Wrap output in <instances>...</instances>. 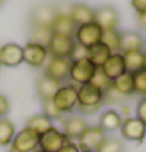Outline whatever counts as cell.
I'll return each mask as SVG.
<instances>
[{
    "label": "cell",
    "mask_w": 146,
    "mask_h": 152,
    "mask_svg": "<svg viewBox=\"0 0 146 152\" xmlns=\"http://www.w3.org/2000/svg\"><path fill=\"white\" fill-rule=\"evenodd\" d=\"M104 105V91L91 83L77 86V111L80 115H96Z\"/></svg>",
    "instance_id": "cell-1"
},
{
    "label": "cell",
    "mask_w": 146,
    "mask_h": 152,
    "mask_svg": "<svg viewBox=\"0 0 146 152\" xmlns=\"http://www.w3.org/2000/svg\"><path fill=\"white\" fill-rule=\"evenodd\" d=\"M50 100L61 118L72 115L77 110V86L71 82L61 83Z\"/></svg>",
    "instance_id": "cell-2"
},
{
    "label": "cell",
    "mask_w": 146,
    "mask_h": 152,
    "mask_svg": "<svg viewBox=\"0 0 146 152\" xmlns=\"http://www.w3.org/2000/svg\"><path fill=\"white\" fill-rule=\"evenodd\" d=\"M98 67L94 66L88 58H79V60H71V67H69V78L68 82L74 83L76 86L90 83Z\"/></svg>",
    "instance_id": "cell-3"
},
{
    "label": "cell",
    "mask_w": 146,
    "mask_h": 152,
    "mask_svg": "<svg viewBox=\"0 0 146 152\" xmlns=\"http://www.w3.org/2000/svg\"><path fill=\"white\" fill-rule=\"evenodd\" d=\"M39 146V135L29 127H22L16 132L13 141L8 146L10 152H33Z\"/></svg>",
    "instance_id": "cell-4"
},
{
    "label": "cell",
    "mask_w": 146,
    "mask_h": 152,
    "mask_svg": "<svg viewBox=\"0 0 146 152\" xmlns=\"http://www.w3.org/2000/svg\"><path fill=\"white\" fill-rule=\"evenodd\" d=\"M102 28L96 24V22H90V24H83L79 25L76 31H74V41L79 46L90 49L93 46H96L98 42H101L102 39Z\"/></svg>",
    "instance_id": "cell-5"
},
{
    "label": "cell",
    "mask_w": 146,
    "mask_h": 152,
    "mask_svg": "<svg viewBox=\"0 0 146 152\" xmlns=\"http://www.w3.org/2000/svg\"><path fill=\"white\" fill-rule=\"evenodd\" d=\"M69 67H71V60L69 58H57V57H49V60L44 64V72L43 74L52 78L58 83H65L69 78Z\"/></svg>",
    "instance_id": "cell-6"
},
{
    "label": "cell",
    "mask_w": 146,
    "mask_h": 152,
    "mask_svg": "<svg viewBox=\"0 0 146 152\" xmlns=\"http://www.w3.org/2000/svg\"><path fill=\"white\" fill-rule=\"evenodd\" d=\"M76 41L72 36H65V35H52L50 41L47 44V52L49 57H57V58H69L76 49Z\"/></svg>",
    "instance_id": "cell-7"
},
{
    "label": "cell",
    "mask_w": 146,
    "mask_h": 152,
    "mask_svg": "<svg viewBox=\"0 0 146 152\" xmlns=\"http://www.w3.org/2000/svg\"><path fill=\"white\" fill-rule=\"evenodd\" d=\"M22 52H24V63L35 69L44 67L46 61L49 60L47 47L33 41H27L25 46H22Z\"/></svg>",
    "instance_id": "cell-8"
},
{
    "label": "cell",
    "mask_w": 146,
    "mask_h": 152,
    "mask_svg": "<svg viewBox=\"0 0 146 152\" xmlns=\"http://www.w3.org/2000/svg\"><path fill=\"white\" fill-rule=\"evenodd\" d=\"M105 138H107V133L99 126H88L76 143L80 151H98Z\"/></svg>",
    "instance_id": "cell-9"
},
{
    "label": "cell",
    "mask_w": 146,
    "mask_h": 152,
    "mask_svg": "<svg viewBox=\"0 0 146 152\" xmlns=\"http://www.w3.org/2000/svg\"><path fill=\"white\" fill-rule=\"evenodd\" d=\"M68 141V137L63 133L60 127H52L43 135H39V146L38 149L44 152H58Z\"/></svg>",
    "instance_id": "cell-10"
},
{
    "label": "cell",
    "mask_w": 146,
    "mask_h": 152,
    "mask_svg": "<svg viewBox=\"0 0 146 152\" xmlns=\"http://www.w3.org/2000/svg\"><path fill=\"white\" fill-rule=\"evenodd\" d=\"M61 124H63V127H61V130H63V133L68 137V140H71V141H77L79 137L85 132V129L90 126V124L87 122V119L83 118V115H68L65 116L63 119H61Z\"/></svg>",
    "instance_id": "cell-11"
},
{
    "label": "cell",
    "mask_w": 146,
    "mask_h": 152,
    "mask_svg": "<svg viewBox=\"0 0 146 152\" xmlns=\"http://www.w3.org/2000/svg\"><path fill=\"white\" fill-rule=\"evenodd\" d=\"M120 130H121V135L124 137V140L142 144L146 137V124L143 121H140L137 116H132L129 119L123 121Z\"/></svg>",
    "instance_id": "cell-12"
},
{
    "label": "cell",
    "mask_w": 146,
    "mask_h": 152,
    "mask_svg": "<svg viewBox=\"0 0 146 152\" xmlns=\"http://www.w3.org/2000/svg\"><path fill=\"white\" fill-rule=\"evenodd\" d=\"M24 63V52L22 46L16 42H7L0 47V66L18 67Z\"/></svg>",
    "instance_id": "cell-13"
},
{
    "label": "cell",
    "mask_w": 146,
    "mask_h": 152,
    "mask_svg": "<svg viewBox=\"0 0 146 152\" xmlns=\"http://www.w3.org/2000/svg\"><path fill=\"white\" fill-rule=\"evenodd\" d=\"M94 22L101 27L102 30H110V28H116L120 24V14L115 7L105 5L98 10H94Z\"/></svg>",
    "instance_id": "cell-14"
},
{
    "label": "cell",
    "mask_w": 146,
    "mask_h": 152,
    "mask_svg": "<svg viewBox=\"0 0 146 152\" xmlns=\"http://www.w3.org/2000/svg\"><path fill=\"white\" fill-rule=\"evenodd\" d=\"M55 16H57V13H55V8L52 3H41L33 8L30 20H32V25L35 27H52Z\"/></svg>",
    "instance_id": "cell-15"
},
{
    "label": "cell",
    "mask_w": 146,
    "mask_h": 152,
    "mask_svg": "<svg viewBox=\"0 0 146 152\" xmlns=\"http://www.w3.org/2000/svg\"><path fill=\"white\" fill-rule=\"evenodd\" d=\"M101 71L107 75L110 80H115L116 77L123 75L126 72V66H124V58H123L121 52H113L110 55V58L102 64V67H99Z\"/></svg>",
    "instance_id": "cell-16"
},
{
    "label": "cell",
    "mask_w": 146,
    "mask_h": 152,
    "mask_svg": "<svg viewBox=\"0 0 146 152\" xmlns=\"http://www.w3.org/2000/svg\"><path fill=\"white\" fill-rule=\"evenodd\" d=\"M145 46L143 36L137 31H123L121 33V39H120V52H131V50H142Z\"/></svg>",
    "instance_id": "cell-17"
},
{
    "label": "cell",
    "mask_w": 146,
    "mask_h": 152,
    "mask_svg": "<svg viewBox=\"0 0 146 152\" xmlns=\"http://www.w3.org/2000/svg\"><path fill=\"white\" fill-rule=\"evenodd\" d=\"M60 85H61V83L46 77L44 74L39 77L38 82H36V94H38V97L41 99V102L52 99L54 94L57 93V89L60 88Z\"/></svg>",
    "instance_id": "cell-18"
},
{
    "label": "cell",
    "mask_w": 146,
    "mask_h": 152,
    "mask_svg": "<svg viewBox=\"0 0 146 152\" xmlns=\"http://www.w3.org/2000/svg\"><path fill=\"white\" fill-rule=\"evenodd\" d=\"M121 124H123V119H121V116H120V113H118L116 110H105L99 116V124L98 126L107 133V132L120 130Z\"/></svg>",
    "instance_id": "cell-19"
},
{
    "label": "cell",
    "mask_w": 146,
    "mask_h": 152,
    "mask_svg": "<svg viewBox=\"0 0 146 152\" xmlns=\"http://www.w3.org/2000/svg\"><path fill=\"white\" fill-rule=\"evenodd\" d=\"M71 19L74 20V24L77 27L94 22V10L90 8L85 3H74L72 5V11H71Z\"/></svg>",
    "instance_id": "cell-20"
},
{
    "label": "cell",
    "mask_w": 146,
    "mask_h": 152,
    "mask_svg": "<svg viewBox=\"0 0 146 152\" xmlns=\"http://www.w3.org/2000/svg\"><path fill=\"white\" fill-rule=\"evenodd\" d=\"M123 58H124L126 72L135 74V72L142 71L145 67V52L143 50H131V52H124L123 53Z\"/></svg>",
    "instance_id": "cell-21"
},
{
    "label": "cell",
    "mask_w": 146,
    "mask_h": 152,
    "mask_svg": "<svg viewBox=\"0 0 146 152\" xmlns=\"http://www.w3.org/2000/svg\"><path fill=\"white\" fill-rule=\"evenodd\" d=\"M112 88L116 89L120 94H123L124 97L135 94V88H134V74L131 72H124L123 75L116 77L115 80H112Z\"/></svg>",
    "instance_id": "cell-22"
},
{
    "label": "cell",
    "mask_w": 146,
    "mask_h": 152,
    "mask_svg": "<svg viewBox=\"0 0 146 152\" xmlns=\"http://www.w3.org/2000/svg\"><path fill=\"white\" fill-rule=\"evenodd\" d=\"M50 28H52V31L55 35L74 36V31L77 28V25L74 24V20L71 19V16H55Z\"/></svg>",
    "instance_id": "cell-23"
},
{
    "label": "cell",
    "mask_w": 146,
    "mask_h": 152,
    "mask_svg": "<svg viewBox=\"0 0 146 152\" xmlns=\"http://www.w3.org/2000/svg\"><path fill=\"white\" fill-rule=\"evenodd\" d=\"M54 126H55L54 119H50V118L47 115H44L43 111H41V113L33 115L30 119L27 121V124H25V127L32 129V130L36 132L38 135H43L44 132H47L49 129H52Z\"/></svg>",
    "instance_id": "cell-24"
},
{
    "label": "cell",
    "mask_w": 146,
    "mask_h": 152,
    "mask_svg": "<svg viewBox=\"0 0 146 152\" xmlns=\"http://www.w3.org/2000/svg\"><path fill=\"white\" fill-rule=\"evenodd\" d=\"M113 53L112 50L105 46L104 42H98L96 46L88 49V60L96 66V67H102V64L110 58V55Z\"/></svg>",
    "instance_id": "cell-25"
},
{
    "label": "cell",
    "mask_w": 146,
    "mask_h": 152,
    "mask_svg": "<svg viewBox=\"0 0 146 152\" xmlns=\"http://www.w3.org/2000/svg\"><path fill=\"white\" fill-rule=\"evenodd\" d=\"M16 126L8 118H0V148H8L16 135Z\"/></svg>",
    "instance_id": "cell-26"
},
{
    "label": "cell",
    "mask_w": 146,
    "mask_h": 152,
    "mask_svg": "<svg viewBox=\"0 0 146 152\" xmlns=\"http://www.w3.org/2000/svg\"><path fill=\"white\" fill-rule=\"evenodd\" d=\"M54 31L50 27H35L32 25V30H30V39L29 41H33V42H38V44H43V46L47 47V44L52 38Z\"/></svg>",
    "instance_id": "cell-27"
},
{
    "label": "cell",
    "mask_w": 146,
    "mask_h": 152,
    "mask_svg": "<svg viewBox=\"0 0 146 152\" xmlns=\"http://www.w3.org/2000/svg\"><path fill=\"white\" fill-rule=\"evenodd\" d=\"M120 39H121V33L116 28H110V30L102 31V39H101V42H104L112 52H120Z\"/></svg>",
    "instance_id": "cell-28"
},
{
    "label": "cell",
    "mask_w": 146,
    "mask_h": 152,
    "mask_svg": "<svg viewBox=\"0 0 146 152\" xmlns=\"http://www.w3.org/2000/svg\"><path fill=\"white\" fill-rule=\"evenodd\" d=\"M90 83H91L93 86L99 88L101 91H107V89L112 86V80L99 69V67H98V71L94 72V75H93V78H91V82H90Z\"/></svg>",
    "instance_id": "cell-29"
},
{
    "label": "cell",
    "mask_w": 146,
    "mask_h": 152,
    "mask_svg": "<svg viewBox=\"0 0 146 152\" xmlns=\"http://www.w3.org/2000/svg\"><path fill=\"white\" fill-rule=\"evenodd\" d=\"M124 146L123 141L118 138H105L104 143L99 146V149L96 152H123Z\"/></svg>",
    "instance_id": "cell-30"
},
{
    "label": "cell",
    "mask_w": 146,
    "mask_h": 152,
    "mask_svg": "<svg viewBox=\"0 0 146 152\" xmlns=\"http://www.w3.org/2000/svg\"><path fill=\"white\" fill-rule=\"evenodd\" d=\"M134 88L135 94H140L142 97L146 96V67L134 74Z\"/></svg>",
    "instance_id": "cell-31"
},
{
    "label": "cell",
    "mask_w": 146,
    "mask_h": 152,
    "mask_svg": "<svg viewBox=\"0 0 146 152\" xmlns=\"http://www.w3.org/2000/svg\"><path fill=\"white\" fill-rule=\"evenodd\" d=\"M127 97H124L123 94H120L113 88H109L107 91H104V102L105 104H123Z\"/></svg>",
    "instance_id": "cell-32"
},
{
    "label": "cell",
    "mask_w": 146,
    "mask_h": 152,
    "mask_svg": "<svg viewBox=\"0 0 146 152\" xmlns=\"http://www.w3.org/2000/svg\"><path fill=\"white\" fill-rule=\"evenodd\" d=\"M72 5H74V3L68 2V0H60V2L54 3L55 13H57V16H71Z\"/></svg>",
    "instance_id": "cell-33"
},
{
    "label": "cell",
    "mask_w": 146,
    "mask_h": 152,
    "mask_svg": "<svg viewBox=\"0 0 146 152\" xmlns=\"http://www.w3.org/2000/svg\"><path fill=\"white\" fill-rule=\"evenodd\" d=\"M43 113L47 115L50 119H54V121H61V119H63V118L60 116L58 111L55 110L52 100H44V102H43Z\"/></svg>",
    "instance_id": "cell-34"
},
{
    "label": "cell",
    "mask_w": 146,
    "mask_h": 152,
    "mask_svg": "<svg viewBox=\"0 0 146 152\" xmlns=\"http://www.w3.org/2000/svg\"><path fill=\"white\" fill-rule=\"evenodd\" d=\"M137 118L146 124V96H143L137 104Z\"/></svg>",
    "instance_id": "cell-35"
},
{
    "label": "cell",
    "mask_w": 146,
    "mask_h": 152,
    "mask_svg": "<svg viewBox=\"0 0 146 152\" xmlns=\"http://www.w3.org/2000/svg\"><path fill=\"white\" fill-rule=\"evenodd\" d=\"M10 108H11V105H10L8 97L0 93V118H7V115L10 113Z\"/></svg>",
    "instance_id": "cell-36"
},
{
    "label": "cell",
    "mask_w": 146,
    "mask_h": 152,
    "mask_svg": "<svg viewBox=\"0 0 146 152\" xmlns=\"http://www.w3.org/2000/svg\"><path fill=\"white\" fill-rule=\"evenodd\" d=\"M79 58H88V49L77 44L74 52H72V55H71V60H79Z\"/></svg>",
    "instance_id": "cell-37"
},
{
    "label": "cell",
    "mask_w": 146,
    "mask_h": 152,
    "mask_svg": "<svg viewBox=\"0 0 146 152\" xmlns=\"http://www.w3.org/2000/svg\"><path fill=\"white\" fill-rule=\"evenodd\" d=\"M131 5L137 14L146 13V0H131Z\"/></svg>",
    "instance_id": "cell-38"
},
{
    "label": "cell",
    "mask_w": 146,
    "mask_h": 152,
    "mask_svg": "<svg viewBox=\"0 0 146 152\" xmlns=\"http://www.w3.org/2000/svg\"><path fill=\"white\" fill-rule=\"evenodd\" d=\"M58 152H80V149H79V146H77L76 141H71V140H68V141H66V144H65Z\"/></svg>",
    "instance_id": "cell-39"
},
{
    "label": "cell",
    "mask_w": 146,
    "mask_h": 152,
    "mask_svg": "<svg viewBox=\"0 0 146 152\" xmlns=\"http://www.w3.org/2000/svg\"><path fill=\"white\" fill-rule=\"evenodd\" d=\"M120 116H121L123 121H124V119H129V118H132V115H131V107H129V105H124V107H123Z\"/></svg>",
    "instance_id": "cell-40"
},
{
    "label": "cell",
    "mask_w": 146,
    "mask_h": 152,
    "mask_svg": "<svg viewBox=\"0 0 146 152\" xmlns=\"http://www.w3.org/2000/svg\"><path fill=\"white\" fill-rule=\"evenodd\" d=\"M137 24H138L140 28H145L146 30V13L137 14Z\"/></svg>",
    "instance_id": "cell-41"
},
{
    "label": "cell",
    "mask_w": 146,
    "mask_h": 152,
    "mask_svg": "<svg viewBox=\"0 0 146 152\" xmlns=\"http://www.w3.org/2000/svg\"><path fill=\"white\" fill-rule=\"evenodd\" d=\"M80 152H96V151H80Z\"/></svg>",
    "instance_id": "cell-42"
},
{
    "label": "cell",
    "mask_w": 146,
    "mask_h": 152,
    "mask_svg": "<svg viewBox=\"0 0 146 152\" xmlns=\"http://www.w3.org/2000/svg\"><path fill=\"white\" fill-rule=\"evenodd\" d=\"M33 152H44V151H41V149H36V151H33Z\"/></svg>",
    "instance_id": "cell-43"
},
{
    "label": "cell",
    "mask_w": 146,
    "mask_h": 152,
    "mask_svg": "<svg viewBox=\"0 0 146 152\" xmlns=\"http://www.w3.org/2000/svg\"><path fill=\"white\" fill-rule=\"evenodd\" d=\"M145 67H146V52H145Z\"/></svg>",
    "instance_id": "cell-44"
},
{
    "label": "cell",
    "mask_w": 146,
    "mask_h": 152,
    "mask_svg": "<svg viewBox=\"0 0 146 152\" xmlns=\"http://www.w3.org/2000/svg\"><path fill=\"white\" fill-rule=\"evenodd\" d=\"M3 2H5V0H0V7H2V5H3Z\"/></svg>",
    "instance_id": "cell-45"
}]
</instances>
